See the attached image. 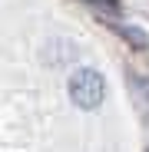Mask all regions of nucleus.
<instances>
[{
    "mask_svg": "<svg viewBox=\"0 0 149 152\" xmlns=\"http://www.w3.org/2000/svg\"><path fill=\"white\" fill-rule=\"evenodd\" d=\"M113 30L126 40L129 46H136V50H149V33H146V30H139V27H126V23H113Z\"/></svg>",
    "mask_w": 149,
    "mask_h": 152,
    "instance_id": "nucleus-2",
    "label": "nucleus"
},
{
    "mask_svg": "<svg viewBox=\"0 0 149 152\" xmlns=\"http://www.w3.org/2000/svg\"><path fill=\"white\" fill-rule=\"evenodd\" d=\"M136 83H139V86H146V89H149V80H136ZM146 96H149V93H146Z\"/></svg>",
    "mask_w": 149,
    "mask_h": 152,
    "instance_id": "nucleus-4",
    "label": "nucleus"
},
{
    "mask_svg": "<svg viewBox=\"0 0 149 152\" xmlns=\"http://www.w3.org/2000/svg\"><path fill=\"white\" fill-rule=\"evenodd\" d=\"M66 93H70V99H73V106H80V109H96V106L106 99V80H103L96 69L80 66L76 73L70 76Z\"/></svg>",
    "mask_w": 149,
    "mask_h": 152,
    "instance_id": "nucleus-1",
    "label": "nucleus"
},
{
    "mask_svg": "<svg viewBox=\"0 0 149 152\" xmlns=\"http://www.w3.org/2000/svg\"><path fill=\"white\" fill-rule=\"evenodd\" d=\"M96 4H106V7H116V0H96Z\"/></svg>",
    "mask_w": 149,
    "mask_h": 152,
    "instance_id": "nucleus-3",
    "label": "nucleus"
}]
</instances>
